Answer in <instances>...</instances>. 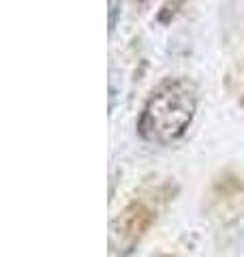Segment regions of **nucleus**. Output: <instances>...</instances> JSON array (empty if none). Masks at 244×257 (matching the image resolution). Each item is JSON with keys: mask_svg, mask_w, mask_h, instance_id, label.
Listing matches in <instances>:
<instances>
[{"mask_svg": "<svg viewBox=\"0 0 244 257\" xmlns=\"http://www.w3.org/2000/svg\"><path fill=\"white\" fill-rule=\"evenodd\" d=\"M197 103V86L189 77L165 79L146 101L137 120V135L154 146H169L178 142L193 124Z\"/></svg>", "mask_w": 244, "mask_h": 257, "instance_id": "nucleus-1", "label": "nucleus"}, {"mask_svg": "<svg viewBox=\"0 0 244 257\" xmlns=\"http://www.w3.org/2000/svg\"><path fill=\"white\" fill-rule=\"evenodd\" d=\"M174 195V182H159L144 187L135 197H131V202L109 223V257H131Z\"/></svg>", "mask_w": 244, "mask_h": 257, "instance_id": "nucleus-2", "label": "nucleus"}, {"mask_svg": "<svg viewBox=\"0 0 244 257\" xmlns=\"http://www.w3.org/2000/svg\"><path fill=\"white\" fill-rule=\"evenodd\" d=\"M159 257H176V255H169V253H165V255H159Z\"/></svg>", "mask_w": 244, "mask_h": 257, "instance_id": "nucleus-3", "label": "nucleus"}]
</instances>
